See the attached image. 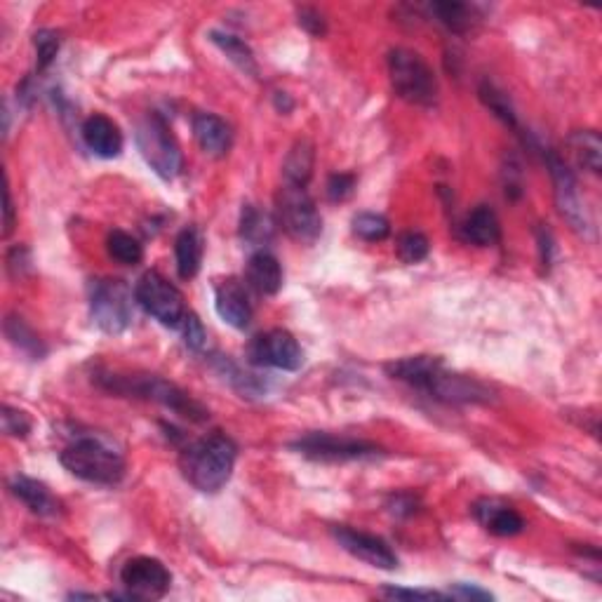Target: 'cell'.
Wrapping results in <instances>:
<instances>
[{
  "instance_id": "26",
  "label": "cell",
  "mask_w": 602,
  "mask_h": 602,
  "mask_svg": "<svg viewBox=\"0 0 602 602\" xmlns=\"http://www.w3.org/2000/svg\"><path fill=\"white\" fill-rule=\"evenodd\" d=\"M210 40L224 52L226 57H229V62L238 66L240 71L247 73V76H257L259 73L257 59H254V52L250 50V45H247L245 40H240L238 36H233V33H226V31H210Z\"/></svg>"
},
{
  "instance_id": "19",
  "label": "cell",
  "mask_w": 602,
  "mask_h": 602,
  "mask_svg": "<svg viewBox=\"0 0 602 602\" xmlns=\"http://www.w3.org/2000/svg\"><path fill=\"white\" fill-rule=\"evenodd\" d=\"M10 490L15 497L22 501V504L29 508L31 513L43 515V518H55L62 511V504H59L57 497H52V492L38 480L26 478V476H17L12 478Z\"/></svg>"
},
{
  "instance_id": "3",
  "label": "cell",
  "mask_w": 602,
  "mask_h": 602,
  "mask_svg": "<svg viewBox=\"0 0 602 602\" xmlns=\"http://www.w3.org/2000/svg\"><path fill=\"white\" fill-rule=\"evenodd\" d=\"M97 384L104 386L106 391L123 393V396L153 400L191 421H207L210 417L205 407L196 403L189 393L156 374H97Z\"/></svg>"
},
{
  "instance_id": "10",
  "label": "cell",
  "mask_w": 602,
  "mask_h": 602,
  "mask_svg": "<svg viewBox=\"0 0 602 602\" xmlns=\"http://www.w3.org/2000/svg\"><path fill=\"white\" fill-rule=\"evenodd\" d=\"M548 172L553 177V186H555V205H558V212L563 214V219L572 226V231H577L579 236L584 238H593V222L591 214H588V207L581 198L577 179H574L572 170L565 165V160L558 156V153L546 149L544 151Z\"/></svg>"
},
{
  "instance_id": "21",
  "label": "cell",
  "mask_w": 602,
  "mask_h": 602,
  "mask_svg": "<svg viewBox=\"0 0 602 602\" xmlns=\"http://www.w3.org/2000/svg\"><path fill=\"white\" fill-rule=\"evenodd\" d=\"M466 243H473L478 247H492L499 243L501 238V224L497 212L490 205H478L476 210L468 212L464 226H461Z\"/></svg>"
},
{
  "instance_id": "41",
  "label": "cell",
  "mask_w": 602,
  "mask_h": 602,
  "mask_svg": "<svg viewBox=\"0 0 602 602\" xmlns=\"http://www.w3.org/2000/svg\"><path fill=\"white\" fill-rule=\"evenodd\" d=\"M417 501H414L410 494H398V497H393L391 501V511L396 515H412L414 511H417Z\"/></svg>"
},
{
  "instance_id": "29",
  "label": "cell",
  "mask_w": 602,
  "mask_h": 602,
  "mask_svg": "<svg viewBox=\"0 0 602 602\" xmlns=\"http://www.w3.org/2000/svg\"><path fill=\"white\" fill-rule=\"evenodd\" d=\"M478 95H480V102H483L487 109L501 120V123L518 127V113H515L511 99H508L504 90H499L497 85L490 83V80H483L478 88Z\"/></svg>"
},
{
  "instance_id": "32",
  "label": "cell",
  "mask_w": 602,
  "mask_h": 602,
  "mask_svg": "<svg viewBox=\"0 0 602 602\" xmlns=\"http://www.w3.org/2000/svg\"><path fill=\"white\" fill-rule=\"evenodd\" d=\"M217 367H219V372H222L224 377L231 381V386L238 393H243V396H262L264 386L259 384V381L252 377V374H243V372H240V367L233 365L229 358H219L217 360Z\"/></svg>"
},
{
  "instance_id": "39",
  "label": "cell",
  "mask_w": 602,
  "mask_h": 602,
  "mask_svg": "<svg viewBox=\"0 0 602 602\" xmlns=\"http://www.w3.org/2000/svg\"><path fill=\"white\" fill-rule=\"evenodd\" d=\"M381 593L391 600H445V598H450L447 593H438V591H419V588H393V586L384 588Z\"/></svg>"
},
{
  "instance_id": "42",
  "label": "cell",
  "mask_w": 602,
  "mask_h": 602,
  "mask_svg": "<svg viewBox=\"0 0 602 602\" xmlns=\"http://www.w3.org/2000/svg\"><path fill=\"white\" fill-rule=\"evenodd\" d=\"M12 226H15V205H12L10 189H5V236H10Z\"/></svg>"
},
{
  "instance_id": "28",
  "label": "cell",
  "mask_w": 602,
  "mask_h": 602,
  "mask_svg": "<svg viewBox=\"0 0 602 602\" xmlns=\"http://www.w3.org/2000/svg\"><path fill=\"white\" fill-rule=\"evenodd\" d=\"M5 334H8L12 344H15L22 353H26L29 358L40 360L45 356L43 341H40L38 334L33 332L19 316H8V320H5Z\"/></svg>"
},
{
  "instance_id": "16",
  "label": "cell",
  "mask_w": 602,
  "mask_h": 602,
  "mask_svg": "<svg viewBox=\"0 0 602 602\" xmlns=\"http://www.w3.org/2000/svg\"><path fill=\"white\" fill-rule=\"evenodd\" d=\"M473 515L494 537H515L525 530V520L515 508L499 499H480L473 504Z\"/></svg>"
},
{
  "instance_id": "20",
  "label": "cell",
  "mask_w": 602,
  "mask_h": 602,
  "mask_svg": "<svg viewBox=\"0 0 602 602\" xmlns=\"http://www.w3.org/2000/svg\"><path fill=\"white\" fill-rule=\"evenodd\" d=\"M247 283L259 294L273 297L283 287V266L271 252L257 250L247 262Z\"/></svg>"
},
{
  "instance_id": "31",
  "label": "cell",
  "mask_w": 602,
  "mask_h": 602,
  "mask_svg": "<svg viewBox=\"0 0 602 602\" xmlns=\"http://www.w3.org/2000/svg\"><path fill=\"white\" fill-rule=\"evenodd\" d=\"M351 229L358 238L367 240V243H379V240L389 238L391 224H389V219L384 217V214L360 212V214H356V217H353Z\"/></svg>"
},
{
  "instance_id": "9",
  "label": "cell",
  "mask_w": 602,
  "mask_h": 602,
  "mask_svg": "<svg viewBox=\"0 0 602 602\" xmlns=\"http://www.w3.org/2000/svg\"><path fill=\"white\" fill-rule=\"evenodd\" d=\"M135 299L142 309L158 320L160 325L179 330L184 318L189 316L184 304V294L170 280L156 271L144 273L135 287Z\"/></svg>"
},
{
  "instance_id": "34",
  "label": "cell",
  "mask_w": 602,
  "mask_h": 602,
  "mask_svg": "<svg viewBox=\"0 0 602 602\" xmlns=\"http://www.w3.org/2000/svg\"><path fill=\"white\" fill-rule=\"evenodd\" d=\"M33 45H36V59H38V69L45 71L50 69V64L55 62L57 52H59V33L52 29H43L33 36Z\"/></svg>"
},
{
  "instance_id": "24",
  "label": "cell",
  "mask_w": 602,
  "mask_h": 602,
  "mask_svg": "<svg viewBox=\"0 0 602 602\" xmlns=\"http://www.w3.org/2000/svg\"><path fill=\"white\" fill-rule=\"evenodd\" d=\"M428 12L452 33H468L480 19L476 5L454 3V0H447V3H431L428 5Z\"/></svg>"
},
{
  "instance_id": "25",
  "label": "cell",
  "mask_w": 602,
  "mask_h": 602,
  "mask_svg": "<svg viewBox=\"0 0 602 602\" xmlns=\"http://www.w3.org/2000/svg\"><path fill=\"white\" fill-rule=\"evenodd\" d=\"M567 149L581 170L598 175L602 167V142L593 130H579L567 139Z\"/></svg>"
},
{
  "instance_id": "2",
  "label": "cell",
  "mask_w": 602,
  "mask_h": 602,
  "mask_svg": "<svg viewBox=\"0 0 602 602\" xmlns=\"http://www.w3.org/2000/svg\"><path fill=\"white\" fill-rule=\"evenodd\" d=\"M238 459V447L224 433H210V436L196 440L182 452V473L196 490L205 494L219 492L231 480L233 466Z\"/></svg>"
},
{
  "instance_id": "23",
  "label": "cell",
  "mask_w": 602,
  "mask_h": 602,
  "mask_svg": "<svg viewBox=\"0 0 602 602\" xmlns=\"http://www.w3.org/2000/svg\"><path fill=\"white\" fill-rule=\"evenodd\" d=\"M313 165H316V151H313V144L309 139H299L285 158V165H283L285 184L306 189V184H309L313 177Z\"/></svg>"
},
{
  "instance_id": "13",
  "label": "cell",
  "mask_w": 602,
  "mask_h": 602,
  "mask_svg": "<svg viewBox=\"0 0 602 602\" xmlns=\"http://www.w3.org/2000/svg\"><path fill=\"white\" fill-rule=\"evenodd\" d=\"M247 356L254 365L283 372H297L304 365V351L287 330H269L254 337Z\"/></svg>"
},
{
  "instance_id": "30",
  "label": "cell",
  "mask_w": 602,
  "mask_h": 602,
  "mask_svg": "<svg viewBox=\"0 0 602 602\" xmlns=\"http://www.w3.org/2000/svg\"><path fill=\"white\" fill-rule=\"evenodd\" d=\"M106 250L116 262L125 264V266H135L144 259V247L137 238H132L130 233L125 231H111L109 238H106Z\"/></svg>"
},
{
  "instance_id": "38",
  "label": "cell",
  "mask_w": 602,
  "mask_h": 602,
  "mask_svg": "<svg viewBox=\"0 0 602 602\" xmlns=\"http://www.w3.org/2000/svg\"><path fill=\"white\" fill-rule=\"evenodd\" d=\"M297 19H299V26L304 29L306 33H311V36L316 38H323L327 33V22L325 17L320 15L318 10L313 8H299L297 10Z\"/></svg>"
},
{
  "instance_id": "18",
  "label": "cell",
  "mask_w": 602,
  "mask_h": 602,
  "mask_svg": "<svg viewBox=\"0 0 602 602\" xmlns=\"http://www.w3.org/2000/svg\"><path fill=\"white\" fill-rule=\"evenodd\" d=\"M193 135H196V142L203 153L212 158H224L233 142L231 127L214 113H198L193 118Z\"/></svg>"
},
{
  "instance_id": "40",
  "label": "cell",
  "mask_w": 602,
  "mask_h": 602,
  "mask_svg": "<svg viewBox=\"0 0 602 602\" xmlns=\"http://www.w3.org/2000/svg\"><path fill=\"white\" fill-rule=\"evenodd\" d=\"M450 598H464V600H492L490 591H483L478 586H468V584H457L450 591Z\"/></svg>"
},
{
  "instance_id": "35",
  "label": "cell",
  "mask_w": 602,
  "mask_h": 602,
  "mask_svg": "<svg viewBox=\"0 0 602 602\" xmlns=\"http://www.w3.org/2000/svg\"><path fill=\"white\" fill-rule=\"evenodd\" d=\"M3 431L12 438H26L31 433V419L29 414L15 407L5 405L3 407Z\"/></svg>"
},
{
  "instance_id": "5",
  "label": "cell",
  "mask_w": 602,
  "mask_h": 602,
  "mask_svg": "<svg viewBox=\"0 0 602 602\" xmlns=\"http://www.w3.org/2000/svg\"><path fill=\"white\" fill-rule=\"evenodd\" d=\"M389 76L396 95L414 106L438 102V80L426 59L417 52L396 48L389 52Z\"/></svg>"
},
{
  "instance_id": "8",
  "label": "cell",
  "mask_w": 602,
  "mask_h": 602,
  "mask_svg": "<svg viewBox=\"0 0 602 602\" xmlns=\"http://www.w3.org/2000/svg\"><path fill=\"white\" fill-rule=\"evenodd\" d=\"M278 222L299 243H316L323 233V217L309 191L285 184L276 196Z\"/></svg>"
},
{
  "instance_id": "12",
  "label": "cell",
  "mask_w": 602,
  "mask_h": 602,
  "mask_svg": "<svg viewBox=\"0 0 602 602\" xmlns=\"http://www.w3.org/2000/svg\"><path fill=\"white\" fill-rule=\"evenodd\" d=\"M120 584L130 600H160L172 586V574L167 567L149 555H137L127 560L120 570Z\"/></svg>"
},
{
  "instance_id": "27",
  "label": "cell",
  "mask_w": 602,
  "mask_h": 602,
  "mask_svg": "<svg viewBox=\"0 0 602 602\" xmlns=\"http://www.w3.org/2000/svg\"><path fill=\"white\" fill-rule=\"evenodd\" d=\"M240 238H243L247 245L262 250V245H266L273 238V222L269 214L257 210L254 205H245L243 214H240Z\"/></svg>"
},
{
  "instance_id": "17",
  "label": "cell",
  "mask_w": 602,
  "mask_h": 602,
  "mask_svg": "<svg viewBox=\"0 0 602 602\" xmlns=\"http://www.w3.org/2000/svg\"><path fill=\"white\" fill-rule=\"evenodd\" d=\"M80 137L88 149L99 158H118L123 151V132L104 113H95L80 127Z\"/></svg>"
},
{
  "instance_id": "1",
  "label": "cell",
  "mask_w": 602,
  "mask_h": 602,
  "mask_svg": "<svg viewBox=\"0 0 602 602\" xmlns=\"http://www.w3.org/2000/svg\"><path fill=\"white\" fill-rule=\"evenodd\" d=\"M386 374L391 379L412 386V389L428 393L431 398L443 400V403L476 405L494 400L490 386L473 377H466V374L450 372L443 365V360L436 356H410L393 360V363L386 365Z\"/></svg>"
},
{
  "instance_id": "6",
  "label": "cell",
  "mask_w": 602,
  "mask_h": 602,
  "mask_svg": "<svg viewBox=\"0 0 602 602\" xmlns=\"http://www.w3.org/2000/svg\"><path fill=\"white\" fill-rule=\"evenodd\" d=\"M137 149L146 165L165 182L175 179L182 172V151L172 130L158 113H149L137 123L135 130Z\"/></svg>"
},
{
  "instance_id": "37",
  "label": "cell",
  "mask_w": 602,
  "mask_h": 602,
  "mask_svg": "<svg viewBox=\"0 0 602 602\" xmlns=\"http://www.w3.org/2000/svg\"><path fill=\"white\" fill-rule=\"evenodd\" d=\"M356 177L353 175H344V172H339V175H332L327 179V198L332 200V203H344V200H349L353 193H356Z\"/></svg>"
},
{
  "instance_id": "22",
  "label": "cell",
  "mask_w": 602,
  "mask_h": 602,
  "mask_svg": "<svg viewBox=\"0 0 602 602\" xmlns=\"http://www.w3.org/2000/svg\"><path fill=\"white\" fill-rule=\"evenodd\" d=\"M203 236L196 226H189L179 233L175 240V257H177V271L179 278L191 280L198 276L200 264H203Z\"/></svg>"
},
{
  "instance_id": "14",
  "label": "cell",
  "mask_w": 602,
  "mask_h": 602,
  "mask_svg": "<svg viewBox=\"0 0 602 602\" xmlns=\"http://www.w3.org/2000/svg\"><path fill=\"white\" fill-rule=\"evenodd\" d=\"M332 537L346 553H351L353 558L363 560L367 565L377 567V570H396L398 567L396 551L384 539L377 537V534L337 525L332 527Z\"/></svg>"
},
{
  "instance_id": "7",
  "label": "cell",
  "mask_w": 602,
  "mask_h": 602,
  "mask_svg": "<svg viewBox=\"0 0 602 602\" xmlns=\"http://www.w3.org/2000/svg\"><path fill=\"white\" fill-rule=\"evenodd\" d=\"M90 313L99 330L106 334H123L135 318L132 294L123 280H92Z\"/></svg>"
},
{
  "instance_id": "15",
  "label": "cell",
  "mask_w": 602,
  "mask_h": 602,
  "mask_svg": "<svg viewBox=\"0 0 602 602\" xmlns=\"http://www.w3.org/2000/svg\"><path fill=\"white\" fill-rule=\"evenodd\" d=\"M214 309L226 325L236 327V330H247L252 323V304L247 299L245 287L236 278L222 280L214 287Z\"/></svg>"
},
{
  "instance_id": "11",
  "label": "cell",
  "mask_w": 602,
  "mask_h": 602,
  "mask_svg": "<svg viewBox=\"0 0 602 602\" xmlns=\"http://www.w3.org/2000/svg\"><path fill=\"white\" fill-rule=\"evenodd\" d=\"M301 457L325 464H344V461H365L381 457V447L367 440H356L346 436H332V433H309V436L294 440L290 445Z\"/></svg>"
},
{
  "instance_id": "4",
  "label": "cell",
  "mask_w": 602,
  "mask_h": 602,
  "mask_svg": "<svg viewBox=\"0 0 602 602\" xmlns=\"http://www.w3.org/2000/svg\"><path fill=\"white\" fill-rule=\"evenodd\" d=\"M59 461L71 476L85 483L113 487L125 478V459L123 454L113 450L97 436L76 438L66 450L59 454Z\"/></svg>"
},
{
  "instance_id": "33",
  "label": "cell",
  "mask_w": 602,
  "mask_h": 602,
  "mask_svg": "<svg viewBox=\"0 0 602 602\" xmlns=\"http://www.w3.org/2000/svg\"><path fill=\"white\" fill-rule=\"evenodd\" d=\"M428 252H431V243H428V238L424 236V233L407 231L398 240V257L403 259L405 264L424 262V259L428 257Z\"/></svg>"
},
{
  "instance_id": "36",
  "label": "cell",
  "mask_w": 602,
  "mask_h": 602,
  "mask_svg": "<svg viewBox=\"0 0 602 602\" xmlns=\"http://www.w3.org/2000/svg\"><path fill=\"white\" fill-rule=\"evenodd\" d=\"M179 330L184 332V341H186V346H189V349H193V351H205L207 349V332H205L203 323L198 320L196 313L189 311V316L184 318V323H182V327H179Z\"/></svg>"
}]
</instances>
